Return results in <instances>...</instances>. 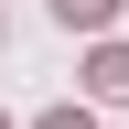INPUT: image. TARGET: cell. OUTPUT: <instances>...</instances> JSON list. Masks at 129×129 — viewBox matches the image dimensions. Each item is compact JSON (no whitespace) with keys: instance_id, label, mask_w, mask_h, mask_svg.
Segmentation results:
<instances>
[{"instance_id":"obj_1","label":"cell","mask_w":129,"mask_h":129,"mask_svg":"<svg viewBox=\"0 0 129 129\" xmlns=\"http://www.w3.org/2000/svg\"><path fill=\"white\" fill-rule=\"evenodd\" d=\"M86 86H97V97H129V43H108V54L86 64Z\"/></svg>"},{"instance_id":"obj_2","label":"cell","mask_w":129,"mask_h":129,"mask_svg":"<svg viewBox=\"0 0 129 129\" xmlns=\"http://www.w3.org/2000/svg\"><path fill=\"white\" fill-rule=\"evenodd\" d=\"M54 22H64V32H75V22L97 32V22H118V0H54Z\"/></svg>"},{"instance_id":"obj_3","label":"cell","mask_w":129,"mask_h":129,"mask_svg":"<svg viewBox=\"0 0 129 129\" xmlns=\"http://www.w3.org/2000/svg\"><path fill=\"white\" fill-rule=\"evenodd\" d=\"M32 129H97V118H86V108H43Z\"/></svg>"},{"instance_id":"obj_4","label":"cell","mask_w":129,"mask_h":129,"mask_svg":"<svg viewBox=\"0 0 129 129\" xmlns=\"http://www.w3.org/2000/svg\"><path fill=\"white\" fill-rule=\"evenodd\" d=\"M0 129H11V118H0Z\"/></svg>"}]
</instances>
